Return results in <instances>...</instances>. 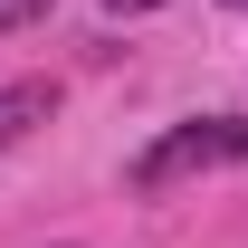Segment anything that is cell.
I'll return each mask as SVG.
<instances>
[{
  "label": "cell",
  "instance_id": "1",
  "mask_svg": "<svg viewBox=\"0 0 248 248\" xmlns=\"http://www.w3.org/2000/svg\"><path fill=\"white\" fill-rule=\"evenodd\" d=\"M229 162H248V115H191V124H172V134H153L124 182L153 201V191L201 182V172H229Z\"/></svg>",
  "mask_w": 248,
  "mask_h": 248
},
{
  "label": "cell",
  "instance_id": "2",
  "mask_svg": "<svg viewBox=\"0 0 248 248\" xmlns=\"http://www.w3.org/2000/svg\"><path fill=\"white\" fill-rule=\"evenodd\" d=\"M48 115H58V86H48V77H19V86H0V153H10L19 134H38Z\"/></svg>",
  "mask_w": 248,
  "mask_h": 248
},
{
  "label": "cell",
  "instance_id": "3",
  "mask_svg": "<svg viewBox=\"0 0 248 248\" xmlns=\"http://www.w3.org/2000/svg\"><path fill=\"white\" fill-rule=\"evenodd\" d=\"M29 19H48V0H0V38H10V29H29Z\"/></svg>",
  "mask_w": 248,
  "mask_h": 248
},
{
  "label": "cell",
  "instance_id": "4",
  "mask_svg": "<svg viewBox=\"0 0 248 248\" xmlns=\"http://www.w3.org/2000/svg\"><path fill=\"white\" fill-rule=\"evenodd\" d=\"M105 10H115V19H134V10H162V0H105Z\"/></svg>",
  "mask_w": 248,
  "mask_h": 248
},
{
  "label": "cell",
  "instance_id": "5",
  "mask_svg": "<svg viewBox=\"0 0 248 248\" xmlns=\"http://www.w3.org/2000/svg\"><path fill=\"white\" fill-rule=\"evenodd\" d=\"M229 10H248V0H229Z\"/></svg>",
  "mask_w": 248,
  "mask_h": 248
}]
</instances>
